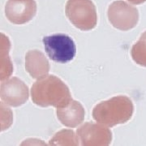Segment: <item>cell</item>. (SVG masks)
I'll return each mask as SVG.
<instances>
[{"label": "cell", "mask_w": 146, "mask_h": 146, "mask_svg": "<svg viewBox=\"0 0 146 146\" xmlns=\"http://www.w3.org/2000/svg\"><path fill=\"white\" fill-rule=\"evenodd\" d=\"M33 102L37 106L61 108L72 101L68 86L55 76H43L32 86Z\"/></svg>", "instance_id": "1"}, {"label": "cell", "mask_w": 146, "mask_h": 146, "mask_svg": "<svg viewBox=\"0 0 146 146\" xmlns=\"http://www.w3.org/2000/svg\"><path fill=\"white\" fill-rule=\"evenodd\" d=\"M133 110L134 107L130 98L126 96H118L97 105L93 111V117L102 124L114 127L127 123L131 118Z\"/></svg>", "instance_id": "2"}, {"label": "cell", "mask_w": 146, "mask_h": 146, "mask_svg": "<svg viewBox=\"0 0 146 146\" xmlns=\"http://www.w3.org/2000/svg\"><path fill=\"white\" fill-rule=\"evenodd\" d=\"M65 11L73 25L82 31L91 30L97 25V9L91 0H68Z\"/></svg>", "instance_id": "3"}, {"label": "cell", "mask_w": 146, "mask_h": 146, "mask_svg": "<svg viewBox=\"0 0 146 146\" xmlns=\"http://www.w3.org/2000/svg\"><path fill=\"white\" fill-rule=\"evenodd\" d=\"M42 42L49 58L56 63H67L76 56V44L72 38L66 34L57 33L45 36Z\"/></svg>", "instance_id": "4"}, {"label": "cell", "mask_w": 146, "mask_h": 146, "mask_svg": "<svg viewBox=\"0 0 146 146\" xmlns=\"http://www.w3.org/2000/svg\"><path fill=\"white\" fill-rule=\"evenodd\" d=\"M108 17L115 28L127 31L137 25L139 12L136 7L124 1H115L108 8Z\"/></svg>", "instance_id": "5"}, {"label": "cell", "mask_w": 146, "mask_h": 146, "mask_svg": "<svg viewBox=\"0 0 146 146\" xmlns=\"http://www.w3.org/2000/svg\"><path fill=\"white\" fill-rule=\"evenodd\" d=\"M36 13L34 0H8L5 6V14L8 21L16 25L30 21Z\"/></svg>", "instance_id": "6"}, {"label": "cell", "mask_w": 146, "mask_h": 146, "mask_svg": "<svg viewBox=\"0 0 146 146\" xmlns=\"http://www.w3.org/2000/svg\"><path fill=\"white\" fill-rule=\"evenodd\" d=\"M0 95L6 104L16 107L26 102L29 98V89L22 80L13 77L1 84Z\"/></svg>", "instance_id": "7"}, {"label": "cell", "mask_w": 146, "mask_h": 146, "mask_svg": "<svg viewBox=\"0 0 146 146\" xmlns=\"http://www.w3.org/2000/svg\"><path fill=\"white\" fill-rule=\"evenodd\" d=\"M83 145H108L111 141V131L102 126L87 123L77 130Z\"/></svg>", "instance_id": "8"}, {"label": "cell", "mask_w": 146, "mask_h": 146, "mask_svg": "<svg viewBox=\"0 0 146 146\" xmlns=\"http://www.w3.org/2000/svg\"><path fill=\"white\" fill-rule=\"evenodd\" d=\"M84 110L81 104L72 100L68 105L61 108H57L58 119L63 125L69 127H76L83 122Z\"/></svg>", "instance_id": "9"}, {"label": "cell", "mask_w": 146, "mask_h": 146, "mask_svg": "<svg viewBox=\"0 0 146 146\" xmlns=\"http://www.w3.org/2000/svg\"><path fill=\"white\" fill-rule=\"evenodd\" d=\"M27 71L33 78H40L49 72V63L42 53L33 50L26 55Z\"/></svg>", "instance_id": "10"}, {"label": "cell", "mask_w": 146, "mask_h": 146, "mask_svg": "<svg viewBox=\"0 0 146 146\" xmlns=\"http://www.w3.org/2000/svg\"><path fill=\"white\" fill-rule=\"evenodd\" d=\"M131 57L137 64L146 67V32L131 49Z\"/></svg>", "instance_id": "11"}, {"label": "cell", "mask_w": 146, "mask_h": 146, "mask_svg": "<svg viewBox=\"0 0 146 146\" xmlns=\"http://www.w3.org/2000/svg\"><path fill=\"white\" fill-rule=\"evenodd\" d=\"M129 1L130 3H131L132 4H136V5H138V4H141L143 3L146 2V0H127Z\"/></svg>", "instance_id": "12"}]
</instances>
